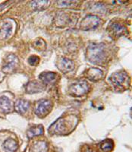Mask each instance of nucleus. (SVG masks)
I'll return each instance as SVG.
<instances>
[{
    "instance_id": "obj_1",
    "label": "nucleus",
    "mask_w": 132,
    "mask_h": 152,
    "mask_svg": "<svg viewBox=\"0 0 132 152\" xmlns=\"http://www.w3.org/2000/svg\"><path fill=\"white\" fill-rule=\"evenodd\" d=\"M86 54L88 60L95 64L103 62L107 56L106 50L103 43H90Z\"/></svg>"
},
{
    "instance_id": "obj_2",
    "label": "nucleus",
    "mask_w": 132,
    "mask_h": 152,
    "mask_svg": "<svg viewBox=\"0 0 132 152\" xmlns=\"http://www.w3.org/2000/svg\"><path fill=\"white\" fill-rule=\"evenodd\" d=\"M73 122H74L73 119L65 117L60 118L50 126L49 131L51 134H58V135L66 134L74 127Z\"/></svg>"
},
{
    "instance_id": "obj_3",
    "label": "nucleus",
    "mask_w": 132,
    "mask_h": 152,
    "mask_svg": "<svg viewBox=\"0 0 132 152\" xmlns=\"http://www.w3.org/2000/svg\"><path fill=\"white\" fill-rule=\"evenodd\" d=\"M112 84L117 88H123L128 85V76L125 72L113 73L109 77Z\"/></svg>"
},
{
    "instance_id": "obj_4",
    "label": "nucleus",
    "mask_w": 132,
    "mask_h": 152,
    "mask_svg": "<svg viewBox=\"0 0 132 152\" xmlns=\"http://www.w3.org/2000/svg\"><path fill=\"white\" fill-rule=\"evenodd\" d=\"M53 104L48 100H40L36 104L35 113L39 117H44L50 112Z\"/></svg>"
},
{
    "instance_id": "obj_5",
    "label": "nucleus",
    "mask_w": 132,
    "mask_h": 152,
    "mask_svg": "<svg viewBox=\"0 0 132 152\" xmlns=\"http://www.w3.org/2000/svg\"><path fill=\"white\" fill-rule=\"evenodd\" d=\"M90 89L89 85L85 81H77L73 84L70 88V92L74 96H82L88 93Z\"/></svg>"
},
{
    "instance_id": "obj_6",
    "label": "nucleus",
    "mask_w": 132,
    "mask_h": 152,
    "mask_svg": "<svg viewBox=\"0 0 132 152\" xmlns=\"http://www.w3.org/2000/svg\"><path fill=\"white\" fill-rule=\"evenodd\" d=\"M100 21V18L96 16L88 15L86 16L81 21V28L85 31L93 29L99 25Z\"/></svg>"
},
{
    "instance_id": "obj_7",
    "label": "nucleus",
    "mask_w": 132,
    "mask_h": 152,
    "mask_svg": "<svg viewBox=\"0 0 132 152\" xmlns=\"http://www.w3.org/2000/svg\"><path fill=\"white\" fill-rule=\"evenodd\" d=\"M18 64V59L15 55H9L4 62L2 71L5 73H9L14 71Z\"/></svg>"
},
{
    "instance_id": "obj_8",
    "label": "nucleus",
    "mask_w": 132,
    "mask_h": 152,
    "mask_svg": "<svg viewBox=\"0 0 132 152\" xmlns=\"http://www.w3.org/2000/svg\"><path fill=\"white\" fill-rule=\"evenodd\" d=\"M44 90V86L43 84L39 83L38 81H31L26 85V92L28 94L39 93Z\"/></svg>"
},
{
    "instance_id": "obj_9",
    "label": "nucleus",
    "mask_w": 132,
    "mask_h": 152,
    "mask_svg": "<svg viewBox=\"0 0 132 152\" xmlns=\"http://www.w3.org/2000/svg\"><path fill=\"white\" fill-rule=\"evenodd\" d=\"M13 109L12 101L10 99L5 96L0 97V110L3 113H10Z\"/></svg>"
},
{
    "instance_id": "obj_10",
    "label": "nucleus",
    "mask_w": 132,
    "mask_h": 152,
    "mask_svg": "<svg viewBox=\"0 0 132 152\" xmlns=\"http://www.w3.org/2000/svg\"><path fill=\"white\" fill-rule=\"evenodd\" d=\"M88 78L92 81H99L103 78V72L97 68H92L88 71Z\"/></svg>"
},
{
    "instance_id": "obj_11",
    "label": "nucleus",
    "mask_w": 132,
    "mask_h": 152,
    "mask_svg": "<svg viewBox=\"0 0 132 152\" xmlns=\"http://www.w3.org/2000/svg\"><path fill=\"white\" fill-rule=\"evenodd\" d=\"M30 107V104L28 101L24 100H18L15 104V109L18 113L24 114L28 110Z\"/></svg>"
},
{
    "instance_id": "obj_12",
    "label": "nucleus",
    "mask_w": 132,
    "mask_h": 152,
    "mask_svg": "<svg viewBox=\"0 0 132 152\" xmlns=\"http://www.w3.org/2000/svg\"><path fill=\"white\" fill-rule=\"evenodd\" d=\"M12 29H13V27H12V23L9 22V21H6L1 27V29H0V36L2 37V38H3V39L9 38L12 35Z\"/></svg>"
},
{
    "instance_id": "obj_13",
    "label": "nucleus",
    "mask_w": 132,
    "mask_h": 152,
    "mask_svg": "<svg viewBox=\"0 0 132 152\" xmlns=\"http://www.w3.org/2000/svg\"><path fill=\"white\" fill-rule=\"evenodd\" d=\"M18 148V145L17 142L14 139H12V138L7 139L3 144L4 150L7 152L15 151Z\"/></svg>"
},
{
    "instance_id": "obj_14",
    "label": "nucleus",
    "mask_w": 132,
    "mask_h": 152,
    "mask_svg": "<svg viewBox=\"0 0 132 152\" xmlns=\"http://www.w3.org/2000/svg\"><path fill=\"white\" fill-rule=\"evenodd\" d=\"M39 78L43 81V83L50 84L55 81V78H56V75L54 72H43L39 75Z\"/></svg>"
},
{
    "instance_id": "obj_15",
    "label": "nucleus",
    "mask_w": 132,
    "mask_h": 152,
    "mask_svg": "<svg viewBox=\"0 0 132 152\" xmlns=\"http://www.w3.org/2000/svg\"><path fill=\"white\" fill-rule=\"evenodd\" d=\"M74 64L73 61L70 60V59H67V58H63L61 59L60 61V69H62V71L65 72H69L73 70L74 69Z\"/></svg>"
},
{
    "instance_id": "obj_16",
    "label": "nucleus",
    "mask_w": 132,
    "mask_h": 152,
    "mask_svg": "<svg viewBox=\"0 0 132 152\" xmlns=\"http://www.w3.org/2000/svg\"><path fill=\"white\" fill-rule=\"evenodd\" d=\"M43 133V126L39 125V126H34L31 127L28 132V135L29 138H33L34 136H37V135H42Z\"/></svg>"
},
{
    "instance_id": "obj_17",
    "label": "nucleus",
    "mask_w": 132,
    "mask_h": 152,
    "mask_svg": "<svg viewBox=\"0 0 132 152\" xmlns=\"http://www.w3.org/2000/svg\"><path fill=\"white\" fill-rule=\"evenodd\" d=\"M112 32L113 33L114 35L115 36L119 37L120 35H122L125 32L126 29H125V27L123 25L120 24H113L111 27Z\"/></svg>"
},
{
    "instance_id": "obj_18",
    "label": "nucleus",
    "mask_w": 132,
    "mask_h": 152,
    "mask_svg": "<svg viewBox=\"0 0 132 152\" xmlns=\"http://www.w3.org/2000/svg\"><path fill=\"white\" fill-rule=\"evenodd\" d=\"M47 145L45 142H37L31 148L32 152H47Z\"/></svg>"
},
{
    "instance_id": "obj_19",
    "label": "nucleus",
    "mask_w": 132,
    "mask_h": 152,
    "mask_svg": "<svg viewBox=\"0 0 132 152\" xmlns=\"http://www.w3.org/2000/svg\"><path fill=\"white\" fill-rule=\"evenodd\" d=\"M50 5V2L47 1H35L32 2L33 7L36 10H42L44 9Z\"/></svg>"
},
{
    "instance_id": "obj_20",
    "label": "nucleus",
    "mask_w": 132,
    "mask_h": 152,
    "mask_svg": "<svg viewBox=\"0 0 132 152\" xmlns=\"http://www.w3.org/2000/svg\"><path fill=\"white\" fill-rule=\"evenodd\" d=\"M112 148H113V142L110 140L105 141L101 145V148L106 152H108L109 151H111L112 149Z\"/></svg>"
},
{
    "instance_id": "obj_21",
    "label": "nucleus",
    "mask_w": 132,
    "mask_h": 152,
    "mask_svg": "<svg viewBox=\"0 0 132 152\" xmlns=\"http://www.w3.org/2000/svg\"><path fill=\"white\" fill-rule=\"evenodd\" d=\"M39 57L36 56H31V57H29V59H28V62H29V64L31 65V66H36L39 63Z\"/></svg>"
},
{
    "instance_id": "obj_22",
    "label": "nucleus",
    "mask_w": 132,
    "mask_h": 152,
    "mask_svg": "<svg viewBox=\"0 0 132 152\" xmlns=\"http://www.w3.org/2000/svg\"><path fill=\"white\" fill-rule=\"evenodd\" d=\"M40 42H36V47L37 49H41V50H43V48H45V43L43 40H39Z\"/></svg>"
},
{
    "instance_id": "obj_23",
    "label": "nucleus",
    "mask_w": 132,
    "mask_h": 152,
    "mask_svg": "<svg viewBox=\"0 0 132 152\" xmlns=\"http://www.w3.org/2000/svg\"><path fill=\"white\" fill-rule=\"evenodd\" d=\"M85 152H93V151H92V149L90 148H87L86 149Z\"/></svg>"
},
{
    "instance_id": "obj_24",
    "label": "nucleus",
    "mask_w": 132,
    "mask_h": 152,
    "mask_svg": "<svg viewBox=\"0 0 132 152\" xmlns=\"http://www.w3.org/2000/svg\"><path fill=\"white\" fill-rule=\"evenodd\" d=\"M4 5H5V4H2V5H0V10H1V9H2V6H3Z\"/></svg>"
},
{
    "instance_id": "obj_25",
    "label": "nucleus",
    "mask_w": 132,
    "mask_h": 152,
    "mask_svg": "<svg viewBox=\"0 0 132 152\" xmlns=\"http://www.w3.org/2000/svg\"><path fill=\"white\" fill-rule=\"evenodd\" d=\"M0 78H1V74H0Z\"/></svg>"
}]
</instances>
